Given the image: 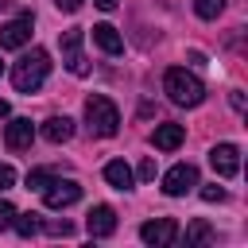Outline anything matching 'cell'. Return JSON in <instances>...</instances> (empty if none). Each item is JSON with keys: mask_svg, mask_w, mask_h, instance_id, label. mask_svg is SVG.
<instances>
[{"mask_svg": "<svg viewBox=\"0 0 248 248\" xmlns=\"http://www.w3.org/2000/svg\"><path fill=\"white\" fill-rule=\"evenodd\" d=\"M209 163L221 178H236L240 174V147L236 143H213L209 147Z\"/></svg>", "mask_w": 248, "mask_h": 248, "instance_id": "cell-8", "label": "cell"}, {"mask_svg": "<svg viewBox=\"0 0 248 248\" xmlns=\"http://www.w3.org/2000/svg\"><path fill=\"white\" fill-rule=\"evenodd\" d=\"M229 101H232V108H236V112H244V93H232Z\"/></svg>", "mask_w": 248, "mask_h": 248, "instance_id": "cell-26", "label": "cell"}, {"mask_svg": "<svg viewBox=\"0 0 248 248\" xmlns=\"http://www.w3.org/2000/svg\"><path fill=\"white\" fill-rule=\"evenodd\" d=\"M105 182H108L112 190H132V182H136V170H132L124 159H112V163H105Z\"/></svg>", "mask_w": 248, "mask_h": 248, "instance_id": "cell-13", "label": "cell"}, {"mask_svg": "<svg viewBox=\"0 0 248 248\" xmlns=\"http://www.w3.org/2000/svg\"><path fill=\"white\" fill-rule=\"evenodd\" d=\"M198 186V167L194 163H174L167 174H163V194L167 198H182Z\"/></svg>", "mask_w": 248, "mask_h": 248, "instance_id": "cell-5", "label": "cell"}, {"mask_svg": "<svg viewBox=\"0 0 248 248\" xmlns=\"http://www.w3.org/2000/svg\"><path fill=\"white\" fill-rule=\"evenodd\" d=\"M31 16L23 12V16H16V19H8L4 27H0V50H19V46H27L31 43Z\"/></svg>", "mask_w": 248, "mask_h": 248, "instance_id": "cell-7", "label": "cell"}, {"mask_svg": "<svg viewBox=\"0 0 248 248\" xmlns=\"http://www.w3.org/2000/svg\"><path fill=\"white\" fill-rule=\"evenodd\" d=\"M221 8H225V0H198V4H194V12H198L202 19H217Z\"/></svg>", "mask_w": 248, "mask_h": 248, "instance_id": "cell-19", "label": "cell"}, {"mask_svg": "<svg viewBox=\"0 0 248 248\" xmlns=\"http://www.w3.org/2000/svg\"><path fill=\"white\" fill-rule=\"evenodd\" d=\"M31 140H35V124H31L27 116L8 120V128H4V147H8V151H27Z\"/></svg>", "mask_w": 248, "mask_h": 248, "instance_id": "cell-10", "label": "cell"}, {"mask_svg": "<svg viewBox=\"0 0 248 248\" xmlns=\"http://www.w3.org/2000/svg\"><path fill=\"white\" fill-rule=\"evenodd\" d=\"M140 240H143V244H155V248H167V244L178 240V221H174V217L143 221V225H140Z\"/></svg>", "mask_w": 248, "mask_h": 248, "instance_id": "cell-6", "label": "cell"}, {"mask_svg": "<svg viewBox=\"0 0 248 248\" xmlns=\"http://www.w3.org/2000/svg\"><path fill=\"white\" fill-rule=\"evenodd\" d=\"M209 240H213L209 221H190V229H186V248H194V244H209Z\"/></svg>", "mask_w": 248, "mask_h": 248, "instance_id": "cell-17", "label": "cell"}, {"mask_svg": "<svg viewBox=\"0 0 248 248\" xmlns=\"http://www.w3.org/2000/svg\"><path fill=\"white\" fill-rule=\"evenodd\" d=\"M182 140H186L182 124H155V132H151V147H159V151H174Z\"/></svg>", "mask_w": 248, "mask_h": 248, "instance_id": "cell-12", "label": "cell"}, {"mask_svg": "<svg viewBox=\"0 0 248 248\" xmlns=\"http://www.w3.org/2000/svg\"><path fill=\"white\" fill-rule=\"evenodd\" d=\"M50 182H54V170H50V167H35V170L27 174V186H31V190H46Z\"/></svg>", "mask_w": 248, "mask_h": 248, "instance_id": "cell-18", "label": "cell"}, {"mask_svg": "<svg viewBox=\"0 0 248 248\" xmlns=\"http://www.w3.org/2000/svg\"><path fill=\"white\" fill-rule=\"evenodd\" d=\"M12 217H16V205L0 198V229H12Z\"/></svg>", "mask_w": 248, "mask_h": 248, "instance_id": "cell-21", "label": "cell"}, {"mask_svg": "<svg viewBox=\"0 0 248 248\" xmlns=\"http://www.w3.org/2000/svg\"><path fill=\"white\" fill-rule=\"evenodd\" d=\"M8 112H12V105H8V101H4V97H0V120H4V116H8Z\"/></svg>", "mask_w": 248, "mask_h": 248, "instance_id": "cell-28", "label": "cell"}, {"mask_svg": "<svg viewBox=\"0 0 248 248\" xmlns=\"http://www.w3.org/2000/svg\"><path fill=\"white\" fill-rule=\"evenodd\" d=\"M85 124H89L93 136L108 140V136L120 132V112H116V105H112L108 97L93 93V97H85Z\"/></svg>", "mask_w": 248, "mask_h": 248, "instance_id": "cell-3", "label": "cell"}, {"mask_svg": "<svg viewBox=\"0 0 248 248\" xmlns=\"http://www.w3.org/2000/svg\"><path fill=\"white\" fill-rule=\"evenodd\" d=\"M46 232H50V236H70L74 225H70V221H46Z\"/></svg>", "mask_w": 248, "mask_h": 248, "instance_id": "cell-20", "label": "cell"}, {"mask_svg": "<svg viewBox=\"0 0 248 248\" xmlns=\"http://www.w3.org/2000/svg\"><path fill=\"white\" fill-rule=\"evenodd\" d=\"M12 229H16L19 236H35V232L43 229V221H39V213H16V217H12Z\"/></svg>", "mask_w": 248, "mask_h": 248, "instance_id": "cell-16", "label": "cell"}, {"mask_svg": "<svg viewBox=\"0 0 248 248\" xmlns=\"http://www.w3.org/2000/svg\"><path fill=\"white\" fill-rule=\"evenodd\" d=\"M46 74H50V54H46L43 46H31V50L12 66V85H16V93H35V89L46 81Z\"/></svg>", "mask_w": 248, "mask_h": 248, "instance_id": "cell-2", "label": "cell"}, {"mask_svg": "<svg viewBox=\"0 0 248 248\" xmlns=\"http://www.w3.org/2000/svg\"><path fill=\"white\" fill-rule=\"evenodd\" d=\"M93 4H97V8H101V12H112V8H116V4H120V0H93Z\"/></svg>", "mask_w": 248, "mask_h": 248, "instance_id": "cell-27", "label": "cell"}, {"mask_svg": "<svg viewBox=\"0 0 248 248\" xmlns=\"http://www.w3.org/2000/svg\"><path fill=\"white\" fill-rule=\"evenodd\" d=\"M136 174H140V178H143V182H151V178H155V159H143V163H140V170H136Z\"/></svg>", "mask_w": 248, "mask_h": 248, "instance_id": "cell-24", "label": "cell"}, {"mask_svg": "<svg viewBox=\"0 0 248 248\" xmlns=\"http://www.w3.org/2000/svg\"><path fill=\"white\" fill-rule=\"evenodd\" d=\"M202 202H225V190L213 182V186H202Z\"/></svg>", "mask_w": 248, "mask_h": 248, "instance_id": "cell-22", "label": "cell"}, {"mask_svg": "<svg viewBox=\"0 0 248 248\" xmlns=\"http://www.w3.org/2000/svg\"><path fill=\"white\" fill-rule=\"evenodd\" d=\"M8 186H16V170L8 163H0V190H8Z\"/></svg>", "mask_w": 248, "mask_h": 248, "instance_id": "cell-23", "label": "cell"}, {"mask_svg": "<svg viewBox=\"0 0 248 248\" xmlns=\"http://www.w3.org/2000/svg\"><path fill=\"white\" fill-rule=\"evenodd\" d=\"M163 93H167L174 105H182V108H198V105L205 101L202 78L190 74V70H182V66H170V70L163 74Z\"/></svg>", "mask_w": 248, "mask_h": 248, "instance_id": "cell-1", "label": "cell"}, {"mask_svg": "<svg viewBox=\"0 0 248 248\" xmlns=\"http://www.w3.org/2000/svg\"><path fill=\"white\" fill-rule=\"evenodd\" d=\"M78 198H81V186H78L74 178H54V182L43 190L46 209H66V205H74Z\"/></svg>", "mask_w": 248, "mask_h": 248, "instance_id": "cell-9", "label": "cell"}, {"mask_svg": "<svg viewBox=\"0 0 248 248\" xmlns=\"http://www.w3.org/2000/svg\"><path fill=\"white\" fill-rule=\"evenodd\" d=\"M70 136H74V120L70 116H50L43 124V140H50V143H66Z\"/></svg>", "mask_w": 248, "mask_h": 248, "instance_id": "cell-15", "label": "cell"}, {"mask_svg": "<svg viewBox=\"0 0 248 248\" xmlns=\"http://www.w3.org/2000/svg\"><path fill=\"white\" fill-rule=\"evenodd\" d=\"M93 43H97V50H105V54H120V50H124V39H120V31H116L112 23H97V27H93Z\"/></svg>", "mask_w": 248, "mask_h": 248, "instance_id": "cell-14", "label": "cell"}, {"mask_svg": "<svg viewBox=\"0 0 248 248\" xmlns=\"http://www.w3.org/2000/svg\"><path fill=\"white\" fill-rule=\"evenodd\" d=\"M0 70H4V66H0Z\"/></svg>", "mask_w": 248, "mask_h": 248, "instance_id": "cell-29", "label": "cell"}, {"mask_svg": "<svg viewBox=\"0 0 248 248\" xmlns=\"http://www.w3.org/2000/svg\"><path fill=\"white\" fill-rule=\"evenodd\" d=\"M81 43H85V31H81V27H70V31L58 35L62 66H66L74 78H85V74H89V62H85V54H81Z\"/></svg>", "mask_w": 248, "mask_h": 248, "instance_id": "cell-4", "label": "cell"}, {"mask_svg": "<svg viewBox=\"0 0 248 248\" xmlns=\"http://www.w3.org/2000/svg\"><path fill=\"white\" fill-rule=\"evenodd\" d=\"M54 4H58V12H78L85 0H54Z\"/></svg>", "mask_w": 248, "mask_h": 248, "instance_id": "cell-25", "label": "cell"}, {"mask_svg": "<svg viewBox=\"0 0 248 248\" xmlns=\"http://www.w3.org/2000/svg\"><path fill=\"white\" fill-rule=\"evenodd\" d=\"M85 229H89V236H112L116 232V209L112 205H93L89 209V217H85Z\"/></svg>", "mask_w": 248, "mask_h": 248, "instance_id": "cell-11", "label": "cell"}]
</instances>
